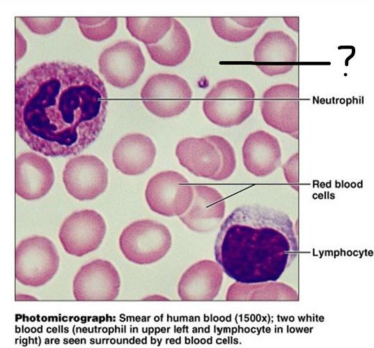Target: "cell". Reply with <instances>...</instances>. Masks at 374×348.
I'll return each mask as SVG.
<instances>
[{"label": "cell", "mask_w": 374, "mask_h": 348, "mask_svg": "<svg viewBox=\"0 0 374 348\" xmlns=\"http://www.w3.org/2000/svg\"><path fill=\"white\" fill-rule=\"evenodd\" d=\"M297 239L285 212L258 205L235 209L221 225L215 244L217 263L242 283L276 280L295 260Z\"/></svg>", "instance_id": "7a4b0ae2"}, {"label": "cell", "mask_w": 374, "mask_h": 348, "mask_svg": "<svg viewBox=\"0 0 374 348\" xmlns=\"http://www.w3.org/2000/svg\"><path fill=\"white\" fill-rule=\"evenodd\" d=\"M59 267L54 243L43 236L21 241L15 250V278L26 286L40 287L49 282Z\"/></svg>", "instance_id": "8992f818"}, {"label": "cell", "mask_w": 374, "mask_h": 348, "mask_svg": "<svg viewBox=\"0 0 374 348\" xmlns=\"http://www.w3.org/2000/svg\"><path fill=\"white\" fill-rule=\"evenodd\" d=\"M176 155L180 165L189 172L212 180L228 178L236 167L233 148L218 135L185 138L178 143Z\"/></svg>", "instance_id": "3957f363"}, {"label": "cell", "mask_w": 374, "mask_h": 348, "mask_svg": "<svg viewBox=\"0 0 374 348\" xmlns=\"http://www.w3.org/2000/svg\"><path fill=\"white\" fill-rule=\"evenodd\" d=\"M211 24L215 33L228 42H240L252 37L258 29H246L234 22L231 17H212Z\"/></svg>", "instance_id": "603a6c76"}, {"label": "cell", "mask_w": 374, "mask_h": 348, "mask_svg": "<svg viewBox=\"0 0 374 348\" xmlns=\"http://www.w3.org/2000/svg\"><path fill=\"white\" fill-rule=\"evenodd\" d=\"M21 20L33 33L47 35L54 32L61 25L63 17H21Z\"/></svg>", "instance_id": "cb8c5ba5"}, {"label": "cell", "mask_w": 374, "mask_h": 348, "mask_svg": "<svg viewBox=\"0 0 374 348\" xmlns=\"http://www.w3.org/2000/svg\"><path fill=\"white\" fill-rule=\"evenodd\" d=\"M65 187L79 200H93L102 194L108 184V170L104 162L91 155L71 158L63 171Z\"/></svg>", "instance_id": "8fae6325"}, {"label": "cell", "mask_w": 374, "mask_h": 348, "mask_svg": "<svg viewBox=\"0 0 374 348\" xmlns=\"http://www.w3.org/2000/svg\"><path fill=\"white\" fill-rule=\"evenodd\" d=\"M255 62L265 74L275 76L286 74L297 61V46L293 38L282 31H268L257 42L254 50Z\"/></svg>", "instance_id": "9a60e30c"}, {"label": "cell", "mask_w": 374, "mask_h": 348, "mask_svg": "<svg viewBox=\"0 0 374 348\" xmlns=\"http://www.w3.org/2000/svg\"><path fill=\"white\" fill-rule=\"evenodd\" d=\"M192 96V89L183 78L164 73L151 76L141 91L146 108L155 116L164 118L184 112Z\"/></svg>", "instance_id": "52a82bcc"}, {"label": "cell", "mask_w": 374, "mask_h": 348, "mask_svg": "<svg viewBox=\"0 0 374 348\" xmlns=\"http://www.w3.org/2000/svg\"><path fill=\"white\" fill-rule=\"evenodd\" d=\"M76 20L83 35L95 42L111 37L118 26L115 17H76Z\"/></svg>", "instance_id": "7402d4cb"}, {"label": "cell", "mask_w": 374, "mask_h": 348, "mask_svg": "<svg viewBox=\"0 0 374 348\" xmlns=\"http://www.w3.org/2000/svg\"><path fill=\"white\" fill-rule=\"evenodd\" d=\"M171 246V235L157 221L141 219L129 224L119 237V247L129 261L149 264L164 258Z\"/></svg>", "instance_id": "5b68a950"}, {"label": "cell", "mask_w": 374, "mask_h": 348, "mask_svg": "<svg viewBox=\"0 0 374 348\" xmlns=\"http://www.w3.org/2000/svg\"><path fill=\"white\" fill-rule=\"evenodd\" d=\"M156 148L148 136L139 133L129 134L116 144L112 153L113 163L120 172L127 175H141L153 164Z\"/></svg>", "instance_id": "d6986e66"}, {"label": "cell", "mask_w": 374, "mask_h": 348, "mask_svg": "<svg viewBox=\"0 0 374 348\" xmlns=\"http://www.w3.org/2000/svg\"><path fill=\"white\" fill-rule=\"evenodd\" d=\"M231 19L246 29H258L267 17H231Z\"/></svg>", "instance_id": "484cf974"}, {"label": "cell", "mask_w": 374, "mask_h": 348, "mask_svg": "<svg viewBox=\"0 0 374 348\" xmlns=\"http://www.w3.org/2000/svg\"><path fill=\"white\" fill-rule=\"evenodd\" d=\"M194 187L180 173L162 171L148 181L145 196L150 209L165 216L182 215L194 198Z\"/></svg>", "instance_id": "ba28073f"}, {"label": "cell", "mask_w": 374, "mask_h": 348, "mask_svg": "<svg viewBox=\"0 0 374 348\" xmlns=\"http://www.w3.org/2000/svg\"><path fill=\"white\" fill-rule=\"evenodd\" d=\"M151 58L164 66H176L182 63L191 50L189 33L183 25L173 18L172 26L157 44L146 45Z\"/></svg>", "instance_id": "ffe728a7"}, {"label": "cell", "mask_w": 374, "mask_h": 348, "mask_svg": "<svg viewBox=\"0 0 374 348\" xmlns=\"http://www.w3.org/2000/svg\"><path fill=\"white\" fill-rule=\"evenodd\" d=\"M261 115L265 123L295 139L299 136V88L291 84L274 85L263 93Z\"/></svg>", "instance_id": "7c38bea8"}, {"label": "cell", "mask_w": 374, "mask_h": 348, "mask_svg": "<svg viewBox=\"0 0 374 348\" xmlns=\"http://www.w3.org/2000/svg\"><path fill=\"white\" fill-rule=\"evenodd\" d=\"M223 269L211 260H202L190 266L178 284V294L183 301H209L218 294Z\"/></svg>", "instance_id": "2e32d148"}, {"label": "cell", "mask_w": 374, "mask_h": 348, "mask_svg": "<svg viewBox=\"0 0 374 348\" xmlns=\"http://www.w3.org/2000/svg\"><path fill=\"white\" fill-rule=\"evenodd\" d=\"M54 182L49 161L36 152H24L15 161V192L23 199L33 200L45 196Z\"/></svg>", "instance_id": "5bb4252c"}, {"label": "cell", "mask_w": 374, "mask_h": 348, "mask_svg": "<svg viewBox=\"0 0 374 348\" xmlns=\"http://www.w3.org/2000/svg\"><path fill=\"white\" fill-rule=\"evenodd\" d=\"M126 27L131 35L146 45L157 44L172 26L170 17H127Z\"/></svg>", "instance_id": "44dd1931"}, {"label": "cell", "mask_w": 374, "mask_h": 348, "mask_svg": "<svg viewBox=\"0 0 374 348\" xmlns=\"http://www.w3.org/2000/svg\"><path fill=\"white\" fill-rule=\"evenodd\" d=\"M105 233L103 217L95 210L83 209L71 214L63 221L59 238L67 253L81 257L96 250Z\"/></svg>", "instance_id": "9c48e42d"}, {"label": "cell", "mask_w": 374, "mask_h": 348, "mask_svg": "<svg viewBox=\"0 0 374 348\" xmlns=\"http://www.w3.org/2000/svg\"><path fill=\"white\" fill-rule=\"evenodd\" d=\"M242 152L246 169L256 177L272 174L281 164L280 143L274 136L264 130L249 134Z\"/></svg>", "instance_id": "ac0fdd59"}, {"label": "cell", "mask_w": 374, "mask_h": 348, "mask_svg": "<svg viewBox=\"0 0 374 348\" xmlns=\"http://www.w3.org/2000/svg\"><path fill=\"white\" fill-rule=\"evenodd\" d=\"M283 19L288 26L295 31H298V17H283Z\"/></svg>", "instance_id": "4316f807"}, {"label": "cell", "mask_w": 374, "mask_h": 348, "mask_svg": "<svg viewBox=\"0 0 374 348\" xmlns=\"http://www.w3.org/2000/svg\"><path fill=\"white\" fill-rule=\"evenodd\" d=\"M120 278L114 265L97 259L83 265L75 276L73 296L77 301H112L117 298Z\"/></svg>", "instance_id": "4fadbf2b"}, {"label": "cell", "mask_w": 374, "mask_h": 348, "mask_svg": "<svg viewBox=\"0 0 374 348\" xmlns=\"http://www.w3.org/2000/svg\"><path fill=\"white\" fill-rule=\"evenodd\" d=\"M104 82L91 68L63 61L31 68L15 84V129L49 157L79 154L98 137L107 112Z\"/></svg>", "instance_id": "6da1fadb"}, {"label": "cell", "mask_w": 374, "mask_h": 348, "mask_svg": "<svg viewBox=\"0 0 374 348\" xmlns=\"http://www.w3.org/2000/svg\"><path fill=\"white\" fill-rule=\"evenodd\" d=\"M194 191L190 207L179 219L193 231H212L224 218L226 206L224 198L217 189L205 185L194 186Z\"/></svg>", "instance_id": "e0dca14e"}, {"label": "cell", "mask_w": 374, "mask_h": 348, "mask_svg": "<svg viewBox=\"0 0 374 348\" xmlns=\"http://www.w3.org/2000/svg\"><path fill=\"white\" fill-rule=\"evenodd\" d=\"M255 92L246 81L229 79L219 81L205 95L203 110L207 118L218 126L242 124L253 113Z\"/></svg>", "instance_id": "277c9868"}, {"label": "cell", "mask_w": 374, "mask_h": 348, "mask_svg": "<svg viewBox=\"0 0 374 348\" xmlns=\"http://www.w3.org/2000/svg\"><path fill=\"white\" fill-rule=\"evenodd\" d=\"M283 171L287 182L297 191L299 187L298 152H295L284 163Z\"/></svg>", "instance_id": "d4e9b609"}, {"label": "cell", "mask_w": 374, "mask_h": 348, "mask_svg": "<svg viewBox=\"0 0 374 348\" xmlns=\"http://www.w3.org/2000/svg\"><path fill=\"white\" fill-rule=\"evenodd\" d=\"M145 58L139 45L123 40L105 49L98 60L99 70L113 86L124 88L134 85L144 70Z\"/></svg>", "instance_id": "30bf717a"}]
</instances>
